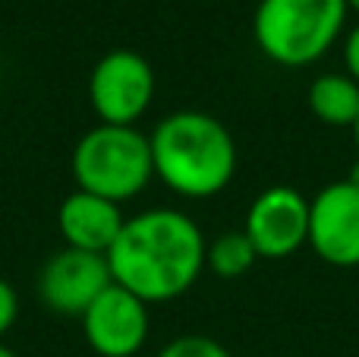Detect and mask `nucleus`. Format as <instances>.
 I'll list each match as a JSON object with an SVG mask.
<instances>
[{
  "label": "nucleus",
  "instance_id": "1",
  "mask_svg": "<svg viewBox=\"0 0 359 357\" xmlns=\"http://www.w3.org/2000/svg\"><path fill=\"white\" fill-rule=\"evenodd\" d=\"M205 250L208 240L189 212L158 206L130 215L104 259L114 285L158 307L183 297L202 278Z\"/></svg>",
  "mask_w": 359,
  "mask_h": 357
},
{
  "label": "nucleus",
  "instance_id": "7",
  "mask_svg": "<svg viewBox=\"0 0 359 357\" xmlns=\"http://www.w3.org/2000/svg\"><path fill=\"white\" fill-rule=\"evenodd\" d=\"M82 335L98 357H136L149 345L151 307L120 285H107L79 316Z\"/></svg>",
  "mask_w": 359,
  "mask_h": 357
},
{
  "label": "nucleus",
  "instance_id": "8",
  "mask_svg": "<svg viewBox=\"0 0 359 357\" xmlns=\"http://www.w3.org/2000/svg\"><path fill=\"white\" fill-rule=\"evenodd\" d=\"M111 282L114 278L104 257L63 247L44 259L35 288L44 310L57 316H82Z\"/></svg>",
  "mask_w": 359,
  "mask_h": 357
},
{
  "label": "nucleus",
  "instance_id": "2",
  "mask_svg": "<svg viewBox=\"0 0 359 357\" xmlns=\"http://www.w3.org/2000/svg\"><path fill=\"white\" fill-rule=\"evenodd\" d=\"M155 181L183 200H211L236 177V139L205 111H174L149 133Z\"/></svg>",
  "mask_w": 359,
  "mask_h": 357
},
{
  "label": "nucleus",
  "instance_id": "4",
  "mask_svg": "<svg viewBox=\"0 0 359 357\" xmlns=\"http://www.w3.org/2000/svg\"><path fill=\"white\" fill-rule=\"evenodd\" d=\"M69 174L76 181V190L104 196L117 206L136 200L155 181L149 133L136 126H92L76 139Z\"/></svg>",
  "mask_w": 359,
  "mask_h": 357
},
{
  "label": "nucleus",
  "instance_id": "3",
  "mask_svg": "<svg viewBox=\"0 0 359 357\" xmlns=\"http://www.w3.org/2000/svg\"><path fill=\"white\" fill-rule=\"evenodd\" d=\"M347 0H259L252 38L271 63L303 70L328 57L347 32Z\"/></svg>",
  "mask_w": 359,
  "mask_h": 357
},
{
  "label": "nucleus",
  "instance_id": "9",
  "mask_svg": "<svg viewBox=\"0 0 359 357\" xmlns=\"http://www.w3.org/2000/svg\"><path fill=\"white\" fill-rule=\"evenodd\" d=\"M309 250L334 269L359 266V190L353 183L334 181L309 200Z\"/></svg>",
  "mask_w": 359,
  "mask_h": 357
},
{
  "label": "nucleus",
  "instance_id": "14",
  "mask_svg": "<svg viewBox=\"0 0 359 357\" xmlns=\"http://www.w3.org/2000/svg\"><path fill=\"white\" fill-rule=\"evenodd\" d=\"M16 316H19V294H16V288L0 275V342L16 326Z\"/></svg>",
  "mask_w": 359,
  "mask_h": 357
},
{
  "label": "nucleus",
  "instance_id": "19",
  "mask_svg": "<svg viewBox=\"0 0 359 357\" xmlns=\"http://www.w3.org/2000/svg\"><path fill=\"white\" fill-rule=\"evenodd\" d=\"M347 6H350V13H356L359 16V0H347Z\"/></svg>",
  "mask_w": 359,
  "mask_h": 357
},
{
  "label": "nucleus",
  "instance_id": "18",
  "mask_svg": "<svg viewBox=\"0 0 359 357\" xmlns=\"http://www.w3.org/2000/svg\"><path fill=\"white\" fill-rule=\"evenodd\" d=\"M350 130H353V143H356V149H359V117H356V124L350 126Z\"/></svg>",
  "mask_w": 359,
  "mask_h": 357
},
{
  "label": "nucleus",
  "instance_id": "5",
  "mask_svg": "<svg viewBox=\"0 0 359 357\" xmlns=\"http://www.w3.org/2000/svg\"><path fill=\"white\" fill-rule=\"evenodd\" d=\"M155 92V67L130 48L107 51L88 73V105L98 124L107 126H136L149 114Z\"/></svg>",
  "mask_w": 359,
  "mask_h": 357
},
{
  "label": "nucleus",
  "instance_id": "11",
  "mask_svg": "<svg viewBox=\"0 0 359 357\" xmlns=\"http://www.w3.org/2000/svg\"><path fill=\"white\" fill-rule=\"evenodd\" d=\"M306 101L325 126H353L359 117V82L347 73H322L312 79Z\"/></svg>",
  "mask_w": 359,
  "mask_h": 357
},
{
  "label": "nucleus",
  "instance_id": "12",
  "mask_svg": "<svg viewBox=\"0 0 359 357\" xmlns=\"http://www.w3.org/2000/svg\"><path fill=\"white\" fill-rule=\"evenodd\" d=\"M255 247L249 244V238L240 231H224L217 234L215 240L205 250V269L211 275L224 278V282H233V278H243L249 269L255 266Z\"/></svg>",
  "mask_w": 359,
  "mask_h": 357
},
{
  "label": "nucleus",
  "instance_id": "17",
  "mask_svg": "<svg viewBox=\"0 0 359 357\" xmlns=\"http://www.w3.org/2000/svg\"><path fill=\"white\" fill-rule=\"evenodd\" d=\"M0 357H19L16 351H13V348H6L4 342H0Z\"/></svg>",
  "mask_w": 359,
  "mask_h": 357
},
{
  "label": "nucleus",
  "instance_id": "10",
  "mask_svg": "<svg viewBox=\"0 0 359 357\" xmlns=\"http://www.w3.org/2000/svg\"><path fill=\"white\" fill-rule=\"evenodd\" d=\"M123 206L86 190H73L57 209V228H60L63 244L73 250L98 253V257L111 253L114 240L123 231Z\"/></svg>",
  "mask_w": 359,
  "mask_h": 357
},
{
  "label": "nucleus",
  "instance_id": "6",
  "mask_svg": "<svg viewBox=\"0 0 359 357\" xmlns=\"http://www.w3.org/2000/svg\"><path fill=\"white\" fill-rule=\"evenodd\" d=\"M243 234L259 259H290L309 244V200L297 187H268L249 202Z\"/></svg>",
  "mask_w": 359,
  "mask_h": 357
},
{
  "label": "nucleus",
  "instance_id": "15",
  "mask_svg": "<svg viewBox=\"0 0 359 357\" xmlns=\"http://www.w3.org/2000/svg\"><path fill=\"white\" fill-rule=\"evenodd\" d=\"M344 48H341V57H344V73L350 76V79L359 82V19L356 25H350L347 32H344Z\"/></svg>",
  "mask_w": 359,
  "mask_h": 357
},
{
  "label": "nucleus",
  "instance_id": "13",
  "mask_svg": "<svg viewBox=\"0 0 359 357\" xmlns=\"http://www.w3.org/2000/svg\"><path fill=\"white\" fill-rule=\"evenodd\" d=\"M155 357H233L221 342L208 339V335H180L170 339Z\"/></svg>",
  "mask_w": 359,
  "mask_h": 357
},
{
  "label": "nucleus",
  "instance_id": "16",
  "mask_svg": "<svg viewBox=\"0 0 359 357\" xmlns=\"http://www.w3.org/2000/svg\"><path fill=\"white\" fill-rule=\"evenodd\" d=\"M344 181H347V183H353V187L359 190V158H356L353 164H350V171H347V177H344Z\"/></svg>",
  "mask_w": 359,
  "mask_h": 357
}]
</instances>
